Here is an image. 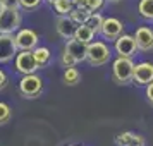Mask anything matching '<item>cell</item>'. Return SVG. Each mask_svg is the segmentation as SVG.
I'll list each match as a JSON object with an SVG mask.
<instances>
[{
    "mask_svg": "<svg viewBox=\"0 0 153 146\" xmlns=\"http://www.w3.org/2000/svg\"><path fill=\"white\" fill-rule=\"evenodd\" d=\"M134 64H132L131 57H119L112 65V72H114V79L119 84H126L132 81L134 77Z\"/></svg>",
    "mask_w": 153,
    "mask_h": 146,
    "instance_id": "6da1fadb",
    "label": "cell"
},
{
    "mask_svg": "<svg viewBox=\"0 0 153 146\" xmlns=\"http://www.w3.org/2000/svg\"><path fill=\"white\" fill-rule=\"evenodd\" d=\"M43 90V81L40 76L33 74H24L19 81V91L24 98H36Z\"/></svg>",
    "mask_w": 153,
    "mask_h": 146,
    "instance_id": "7a4b0ae2",
    "label": "cell"
},
{
    "mask_svg": "<svg viewBox=\"0 0 153 146\" xmlns=\"http://www.w3.org/2000/svg\"><path fill=\"white\" fill-rule=\"evenodd\" d=\"M86 60L91 65H103V64H107L110 60V50L102 42H91V43H88Z\"/></svg>",
    "mask_w": 153,
    "mask_h": 146,
    "instance_id": "3957f363",
    "label": "cell"
},
{
    "mask_svg": "<svg viewBox=\"0 0 153 146\" xmlns=\"http://www.w3.org/2000/svg\"><path fill=\"white\" fill-rule=\"evenodd\" d=\"M21 26L19 9H5L0 12V33H14Z\"/></svg>",
    "mask_w": 153,
    "mask_h": 146,
    "instance_id": "277c9868",
    "label": "cell"
},
{
    "mask_svg": "<svg viewBox=\"0 0 153 146\" xmlns=\"http://www.w3.org/2000/svg\"><path fill=\"white\" fill-rule=\"evenodd\" d=\"M17 50L16 36L12 33H0V64L12 60V57L17 55Z\"/></svg>",
    "mask_w": 153,
    "mask_h": 146,
    "instance_id": "5b68a950",
    "label": "cell"
},
{
    "mask_svg": "<svg viewBox=\"0 0 153 146\" xmlns=\"http://www.w3.org/2000/svg\"><path fill=\"white\" fill-rule=\"evenodd\" d=\"M14 65L22 76H24V74H33V72L38 69V64H36L35 55H33L31 50H21V52L16 55Z\"/></svg>",
    "mask_w": 153,
    "mask_h": 146,
    "instance_id": "8992f818",
    "label": "cell"
},
{
    "mask_svg": "<svg viewBox=\"0 0 153 146\" xmlns=\"http://www.w3.org/2000/svg\"><path fill=\"white\" fill-rule=\"evenodd\" d=\"M136 50H138V43L132 35H120L115 40V52L119 57H132Z\"/></svg>",
    "mask_w": 153,
    "mask_h": 146,
    "instance_id": "52a82bcc",
    "label": "cell"
},
{
    "mask_svg": "<svg viewBox=\"0 0 153 146\" xmlns=\"http://www.w3.org/2000/svg\"><path fill=\"white\" fill-rule=\"evenodd\" d=\"M16 36V45L19 50H33L38 47V35H36L33 29H19Z\"/></svg>",
    "mask_w": 153,
    "mask_h": 146,
    "instance_id": "ba28073f",
    "label": "cell"
},
{
    "mask_svg": "<svg viewBox=\"0 0 153 146\" xmlns=\"http://www.w3.org/2000/svg\"><path fill=\"white\" fill-rule=\"evenodd\" d=\"M132 81L141 86H148L153 83V64L150 62H141L134 67V77Z\"/></svg>",
    "mask_w": 153,
    "mask_h": 146,
    "instance_id": "9c48e42d",
    "label": "cell"
},
{
    "mask_svg": "<svg viewBox=\"0 0 153 146\" xmlns=\"http://www.w3.org/2000/svg\"><path fill=\"white\" fill-rule=\"evenodd\" d=\"M122 28H124V24L119 21V19H115V17H107V19H103V24H102L100 33L107 40H117L119 36L122 35Z\"/></svg>",
    "mask_w": 153,
    "mask_h": 146,
    "instance_id": "30bf717a",
    "label": "cell"
},
{
    "mask_svg": "<svg viewBox=\"0 0 153 146\" xmlns=\"http://www.w3.org/2000/svg\"><path fill=\"white\" fill-rule=\"evenodd\" d=\"M76 29H77V24L71 19L69 16H60V17L57 19V33L62 36L65 42L74 38Z\"/></svg>",
    "mask_w": 153,
    "mask_h": 146,
    "instance_id": "8fae6325",
    "label": "cell"
},
{
    "mask_svg": "<svg viewBox=\"0 0 153 146\" xmlns=\"http://www.w3.org/2000/svg\"><path fill=\"white\" fill-rule=\"evenodd\" d=\"M134 38H136V43H138L139 50H143V52L153 50V31L150 28H145V26L138 28Z\"/></svg>",
    "mask_w": 153,
    "mask_h": 146,
    "instance_id": "7c38bea8",
    "label": "cell"
},
{
    "mask_svg": "<svg viewBox=\"0 0 153 146\" xmlns=\"http://www.w3.org/2000/svg\"><path fill=\"white\" fill-rule=\"evenodd\" d=\"M65 52L72 53L77 62H83V60H86V53H88V43L79 42V40H76V38L67 40V43H65Z\"/></svg>",
    "mask_w": 153,
    "mask_h": 146,
    "instance_id": "4fadbf2b",
    "label": "cell"
},
{
    "mask_svg": "<svg viewBox=\"0 0 153 146\" xmlns=\"http://www.w3.org/2000/svg\"><path fill=\"white\" fill-rule=\"evenodd\" d=\"M115 145L117 146H145V138L139 136L136 132H120L119 136H115Z\"/></svg>",
    "mask_w": 153,
    "mask_h": 146,
    "instance_id": "5bb4252c",
    "label": "cell"
},
{
    "mask_svg": "<svg viewBox=\"0 0 153 146\" xmlns=\"http://www.w3.org/2000/svg\"><path fill=\"white\" fill-rule=\"evenodd\" d=\"M95 31L88 26V24H79L76 29V35H74V38L76 40H79V42H83V43H91L93 42V38H95Z\"/></svg>",
    "mask_w": 153,
    "mask_h": 146,
    "instance_id": "9a60e30c",
    "label": "cell"
},
{
    "mask_svg": "<svg viewBox=\"0 0 153 146\" xmlns=\"http://www.w3.org/2000/svg\"><path fill=\"white\" fill-rule=\"evenodd\" d=\"M90 16H91V12L86 7H74L72 10H71L69 17L79 26V24H86L88 19H90Z\"/></svg>",
    "mask_w": 153,
    "mask_h": 146,
    "instance_id": "2e32d148",
    "label": "cell"
},
{
    "mask_svg": "<svg viewBox=\"0 0 153 146\" xmlns=\"http://www.w3.org/2000/svg\"><path fill=\"white\" fill-rule=\"evenodd\" d=\"M33 55H35V60L38 64V69L40 67H45L50 62V50L47 47H36L33 50Z\"/></svg>",
    "mask_w": 153,
    "mask_h": 146,
    "instance_id": "e0dca14e",
    "label": "cell"
},
{
    "mask_svg": "<svg viewBox=\"0 0 153 146\" xmlns=\"http://www.w3.org/2000/svg\"><path fill=\"white\" fill-rule=\"evenodd\" d=\"M76 7L72 0H55L53 2V9L59 16H69L71 10Z\"/></svg>",
    "mask_w": 153,
    "mask_h": 146,
    "instance_id": "ac0fdd59",
    "label": "cell"
},
{
    "mask_svg": "<svg viewBox=\"0 0 153 146\" xmlns=\"http://www.w3.org/2000/svg\"><path fill=\"white\" fill-rule=\"evenodd\" d=\"M79 79H81V74H79V70H77L76 67H67V69H65V72H64V83L67 84V86L77 84Z\"/></svg>",
    "mask_w": 153,
    "mask_h": 146,
    "instance_id": "d6986e66",
    "label": "cell"
},
{
    "mask_svg": "<svg viewBox=\"0 0 153 146\" xmlns=\"http://www.w3.org/2000/svg\"><path fill=\"white\" fill-rule=\"evenodd\" d=\"M138 10L145 19H153V0H139Z\"/></svg>",
    "mask_w": 153,
    "mask_h": 146,
    "instance_id": "ffe728a7",
    "label": "cell"
},
{
    "mask_svg": "<svg viewBox=\"0 0 153 146\" xmlns=\"http://www.w3.org/2000/svg\"><path fill=\"white\" fill-rule=\"evenodd\" d=\"M88 26H90L95 33H100V29H102V24H103V17L98 14V12H91L90 19H88V22H86Z\"/></svg>",
    "mask_w": 153,
    "mask_h": 146,
    "instance_id": "44dd1931",
    "label": "cell"
},
{
    "mask_svg": "<svg viewBox=\"0 0 153 146\" xmlns=\"http://www.w3.org/2000/svg\"><path fill=\"white\" fill-rule=\"evenodd\" d=\"M10 117H12L10 107H9L7 103H2V102H0V125L5 124V122H9Z\"/></svg>",
    "mask_w": 153,
    "mask_h": 146,
    "instance_id": "7402d4cb",
    "label": "cell"
},
{
    "mask_svg": "<svg viewBox=\"0 0 153 146\" xmlns=\"http://www.w3.org/2000/svg\"><path fill=\"white\" fill-rule=\"evenodd\" d=\"M60 62H62V65L65 67V69H67V67H74V65L77 64V60L74 59V55H72V53H69V52H65V50H64Z\"/></svg>",
    "mask_w": 153,
    "mask_h": 146,
    "instance_id": "603a6c76",
    "label": "cell"
},
{
    "mask_svg": "<svg viewBox=\"0 0 153 146\" xmlns=\"http://www.w3.org/2000/svg\"><path fill=\"white\" fill-rule=\"evenodd\" d=\"M42 4V0H19V7L24 10H33Z\"/></svg>",
    "mask_w": 153,
    "mask_h": 146,
    "instance_id": "cb8c5ba5",
    "label": "cell"
},
{
    "mask_svg": "<svg viewBox=\"0 0 153 146\" xmlns=\"http://www.w3.org/2000/svg\"><path fill=\"white\" fill-rule=\"evenodd\" d=\"M105 0H86V9L90 12H98L100 9L103 7Z\"/></svg>",
    "mask_w": 153,
    "mask_h": 146,
    "instance_id": "d4e9b609",
    "label": "cell"
},
{
    "mask_svg": "<svg viewBox=\"0 0 153 146\" xmlns=\"http://www.w3.org/2000/svg\"><path fill=\"white\" fill-rule=\"evenodd\" d=\"M5 9H19V0H0Z\"/></svg>",
    "mask_w": 153,
    "mask_h": 146,
    "instance_id": "484cf974",
    "label": "cell"
},
{
    "mask_svg": "<svg viewBox=\"0 0 153 146\" xmlns=\"http://www.w3.org/2000/svg\"><path fill=\"white\" fill-rule=\"evenodd\" d=\"M146 98H148V102L153 105V83H150L146 86Z\"/></svg>",
    "mask_w": 153,
    "mask_h": 146,
    "instance_id": "4316f807",
    "label": "cell"
},
{
    "mask_svg": "<svg viewBox=\"0 0 153 146\" xmlns=\"http://www.w3.org/2000/svg\"><path fill=\"white\" fill-rule=\"evenodd\" d=\"M7 86V76H5V72L0 69V90H4Z\"/></svg>",
    "mask_w": 153,
    "mask_h": 146,
    "instance_id": "83f0119b",
    "label": "cell"
},
{
    "mask_svg": "<svg viewBox=\"0 0 153 146\" xmlns=\"http://www.w3.org/2000/svg\"><path fill=\"white\" fill-rule=\"evenodd\" d=\"M76 7H86V0H72Z\"/></svg>",
    "mask_w": 153,
    "mask_h": 146,
    "instance_id": "f1b7e54d",
    "label": "cell"
},
{
    "mask_svg": "<svg viewBox=\"0 0 153 146\" xmlns=\"http://www.w3.org/2000/svg\"><path fill=\"white\" fill-rule=\"evenodd\" d=\"M108 2H112V4H117V2H120V0H108Z\"/></svg>",
    "mask_w": 153,
    "mask_h": 146,
    "instance_id": "f546056e",
    "label": "cell"
},
{
    "mask_svg": "<svg viewBox=\"0 0 153 146\" xmlns=\"http://www.w3.org/2000/svg\"><path fill=\"white\" fill-rule=\"evenodd\" d=\"M47 2H48V4H52V5H53V2H55V0H47Z\"/></svg>",
    "mask_w": 153,
    "mask_h": 146,
    "instance_id": "4dcf8cb0",
    "label": "cell"
},
{
    "mask_svg": "<svg viewBox=\"0 0 153 146\" xmlns=\"http://www.w3.org/2000/svg\"><path fill=\"white\" fill-rule=\"evenodd\" d=\"M2 10H4V5H2V4H0V12H2Z\"/></svg>",
    "mask_w": 153,
    "mask_h": 146,
    "instance_id": "1f68e13d",
    "label": "cell"
}]
</instances>
